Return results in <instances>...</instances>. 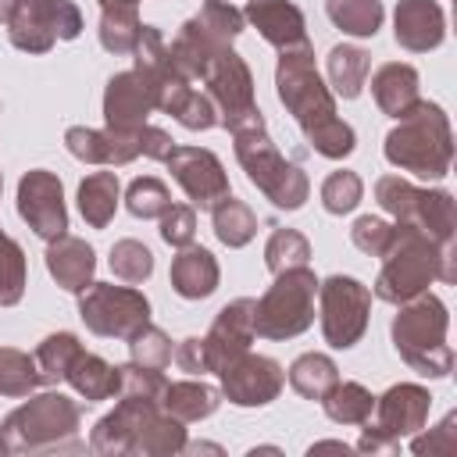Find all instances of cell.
<instances>
[{
    "label": "cell",
    "mask_w": 457,
    "mask_h": 457,
    "mask_svg": "<svg viewBox=\"0 0 457 457\" xmlns=\"http://www.w3.org/2000/svg\"><path fill=\"white\" fill-rule=\"evenodd\" d=\"M171 289L182 296V300H204L218 289V278H221V268L214 261V253L207 246H182L175 257H171Z\"/></svg>",
    "instance_id": "25"
},
{
    "label": "cell",
    "mask_w": 457,
    "mask_h": 457,
    "mask_svg": "<svg viewBox=\"0 0 457 457\" xmlns=\"http://www.w3.org/2000/svg\"><path fill=\"white\" fill-rule=\"evenodd\" d=\"M125 207H129L136 218L150 221V218H161V214L171 207V193H168V186H164L161 179L143 175V179H132V182H129V189H125Z\"/></svg>",
    "instance_id": "40"
},
{
    "label": "cell",
    "mask_w": 457,
    "mask_h": 457,
    "mask_svg": "<svg viewBox=\"0 0 457 457\" xmlns=\"http://www.w3.org/2000/svg\"><path fill=\"white\" fill-rule=\"evenodd\" d=\"M221 403V389L207 386V382H196V378H182V382H168L164 386V396H161V407L179 418L182 425L189 421H204L218 411Z\"/></svg>",
    "instance_id": "28"
},
{
    "label": "cell",
    "mask_w": 457,
    "mask_h": 457,
    "mask_svg": "<svg viewBox=\"0 0 457 457\" xmlns=\"http://www.w3.org/2000/svg\"><path fill=\"white\" fill-rule=\"evenodd\" d=\"M171 339L157 328V325H143L132 339H129V357H132V364H143V368H157V371H164L168 364H171Z\"/></svg>",
    "instance_id": "43"
},
{
    "label": "cell",
    "mask_w": 457,
    "mask_h": 457,
    "mask_svg": "<svg viewBox=\"0 0 457 457\" xmlns=\"http://www.w3.org/2000/svg\"><path fill=\"white\" fill-rule=\"evenodd\" d=\"M161 411L157 400H143V396H121V403L104 414L96 425H93V436H89V450L100 453V457H121V453H136V443H139V432L143 425Z\"/></svg>",
    "instance_id": "18"
},
{
    "label": "cell",
    "mask_w": 457,
    "mask_h": 457,
    "mask_svg": "<svg viewBox=\"0 0 457 457\" xmlns=\"http://www.w3.org/2000/svg\"><path fill=\"white\" fill-rule=\"evenodd\" d=\"M150 111H154V100H150V93H146V86L139 82L136 71L111 75V82L104 89V121H107V129H114V132L143 129Z\"/></svg>",
    "instance_id": "22"
},
{
    "label": "cell",
    "mask_w": 457,
    "mask_h": 457,
    "mask_svg": "<svg viewBox=\"0 0 457 457\" xmlns=\"http://www.w3.org/2000/svg\"><path fill=\"white\" fill-rule=\"evenodd\" d=\"M232 139H236V161L243 164L246 179L282 211H300L303 200L311 196V182L303 175L300 164L286 161L278 154V146L271 143L268 136V125H264V114L261 111H250L243 118H236L228 125Z\"/></svg>",
    "instance_id": "5"
},
{
    "label": "cell",
    "mask_w": 457,
    "mask_h": 457,
    "mask_svg": "<svg viewBox=\"0 0 457 457\" xmlns=\"http://www.w3.org/2000/svg\"><path fill=\"white\" fill-rule=\"evenodd\" d=\"M0 189H4V175H0Z\"/></svg>",
    "instance_id": "53"
},
{
    "label": "cell",
    "mask_w": 457,
    "mask_h": 457,
    "mask_svg": "<svg viewBox=\"0 0 457 457\" xmlns=\"http://www.w3.org/2000/svg\"><path fill=\"white\" fill-rule=\"evenodd\" d=\"M375 200L396 221L418 225L436 243H453L457 214H453V196L446 189H418L400 175H382L375 182Z\"/></svg>",
    "instance_id": "11"
},
{
    "label": "cell",
    "mask_w": 457,
    "mask_h": 457,
    "mask_svg": "<svg viewBox=\"0 0 457 457\" xmlns=\"http://www.w3.org/2000/svg\"><path fill=\"white\" fill-rule=\"evenodd\" d=\"M11 11H14V0H0V21H4V25H7Z\"/></svg>",
    "instance_id": "52"
},
{
    "label": "cell",
    "mask_w": 457,
    "mask_h": 457,
    "mask_svg": "<svg viewBox=\"0 0 457 457\" xmlns=\"http://www.w3.org/2000/svg\"><path fill=\"white\" fill-rule=\"evenodd\" d=\"M196 236V211L193 204H171L164 214H161V239L175 250L189 246Z\"/></svg>",
    "instance_id": "46"
},
{
    "label": "cell",
    "mask_w": 457,
    "mask_h": 457,
    "mask_svg": "<svg viewBox=\"0 0 457 457\" xmlns=\"http://www.w3.org/2000/svg\"><path fill=\"white\" fill-rule=\"evenodd\" d=\"M389 236H393V225L382 221V218H375V214H361V218L353 221V228H350L353 246H357L361 253H368V257H382Z\"/></svg>",
    "instance_id": "47"
},
{
    "label": "cell",
    "mask_w": 457,
    "mask_h": 457,
    "mask_svg": "<svg viewBox=\"0 0 457 457\" xmlns=\"http://www.w3.org/2000/svg\"><path fill=\"white\" fill-rule=\"evenodd\" d=\"M79 318L93 336L129 343L143 325H150V300L136 286L89 282L79 293Z\"/></svg>",
    "instance_id": "12"
},
{
    "label": "cell",
    "mask_w": 457,
    "mask_h": 457,
    "mask_svg": "<svg viewBox=\"0 0 457 457\" xmlns=\"http://www.w3.org/2000/svg\"><path fill=\"white\" fill-rule=\"evenodd\" d=\"M79 353H82V343H79L75 332H54V336H46L39 343V350L32 357H36V364L43 371V382L54 386V382H64V375H68V368L75 364Z\"/></svg>",
    "instance_id": "37"
},
{
    "label": "cell",
    "mask_w": 457,
    "mask_h": 457,
    "mask_svg": "<svg viewBox=\"0 0 457 457\" xmlns=\"http://www.w3.org/2000/svg\"><path fill=\"white\" fill-rule=\"evenodd\" d=\"M318 300H321V336L336 350H350L371 314V289L353 278V275H328L318 282Z\"/></svg>",
    "instance_id": "14"
},
{
    "label": "cell",
    "mask_w": 457,
    "mask_h": 457,
    "mask_svg": "<svg viewBox=\"0 0 457 457\" xmlns=\"http://www.w3.org/2000/svg\"><path fill=\"white\" fill-rule=\"evenodd\" d=\"M325 14L339 32L357 36V39L375 36L386 18L382 0H325Z\"/></svg>",
    "instance_id": "32"
},
{
    "label": "cell",
    "mask_w": 457,
    "mask_h": 457,
    "mask_svg": "<svg viewBox=\"0 0 457 457\" xmlns=\"http://www.w3.org/2000/svg\"><path fill=\"white\" fill-rule=\"evenodd\" d=\"M364 196V182L357 171H332L325 182H321V204L328 214H350Z\"/></svg>",
    "instance_id": "42"
},
{
    "label": "cell",
    "mask_w": 457,
    "mask_h": 457,
    "mask_svg": "<svg viewBox=\"0 0 457 457\" xmlns=\"http://www.w3.org/2000/svg\"><path fill=\"white\" fill-rule=\"evenodd\" d=\"M243 18L275 46V50H293L307 43V21L296 4L289 0H246Z\"/></svg>",
    "instance_id": "23"
},
{
    "label": "cell",
    "mask_w": 457,
    "mask_h": 457,
    "mask_svg": "<svg viewBox=\"0 0 457 457\" xmlns=\"http://www.w3.org/2000/svg\"><path fill=\"white\" fill-rule=\"evenodd\" d=\"M336 382H339V368L328 353H300L289 364V386L303 400H321Z\"/></svg>",
    "instance_id": "34"
},
{
    "label": "cell",
    "mask_w": 457,
    "mask_h": 457,
    "mask_svg": "<svg viewBox=\"0 0 457 457\" xmlns=\"http://www.w3.org/2000/svg\"><path fill=\"white\" fill-rule=\"evenodd\" d=\"M411 450L414 453H453L457 450V414H446L436 425V432H428V436H418L414 432Z\"/></svg>",
    "instance_id": "48"
},
{
    "label": "cell",
    "mask_w": 457,
    "mask_h": 457,
    "mask_svg": "<svg viewBox=\"0 0 457 457\" xmlns=\"http://www.w3.org/2000/svg\"><path fill=\"white\" fill-rule=\"evenodd\" d=\"M132 71L139 75V82L146 86L154 111L171 114L179 125L193 129V132H207L218 125V111L211 104L207 93L193 89V79L175 64L164 36L157 25H143L139 39L132 46Z\"/></svg>",
    "instance_id": "3"
},
{
    "label": "cell",
    "mask_w": 457,
    "mask_h": 457,
    "mask_svg": "<svg viewBox=\"0 0 457 457\" xmlns=\"http://www.w3.org/2000/svg\"><path fill=\"white\" fill-rule=\"evenodd\" d=\"M371 71V54L350 43H339L328 50V82H332V96L343 100H357L364 89V79Z\"/></svg>",
    "instance_id": "30"
},
{
    "label": "cell",
    "mask_w": 457,
    "mask_h": 457,
    "mask_svg": "<svg viewBox=\"0 0 457 457\" xmlns=\"http://www.w3.org/2000/svg\"><path fill=\"white\" fill-rule=\"evenodd\" d=\"M46 271L54 275V282L68 293H82L89 282H93V271H96V253L86 239L79 236H57L50 239L46 246Z\"/></svg>",
    "instance_id": "24"
},
{
    "label": "cell",
    "mask_w": 457,
    "mask_h": 457,
    "mask_svg": "<svg viewBox=\"0 0 457 457\" xmlns=\"http://www.w3.org/2000/svg\"><path fill=\"white\" fill-rule=\"evenodd\" d=\"M82 403L64 393H39L14 407L0 425V453L79 450Z\"/></svg>",
    "instance_id": "7"
},
{
    "label": "cell",
    "mask_w": 457,
    "mask_h": 457,
    "mask_svg": "<svg viewBox=\"0 0 457 457\" xmlns=\"http://www.w3.org/2000/svg\"><path fill=\"white\" fill-rule=\"evenodd\" d=\"M386 161L418 179H443L453 161V132L450 118L439 104L418 100L386 136Z\"/></svg>",
    "instance_id": "6"
},
{
    "label": "cell",
    "mask_w": 457,
    "mask_h": 457,
    "mask_svg": "<svg viewBox=\"0 0 457 457\" xmlns=\"http://www.w3.org/2000/svg\"><path fill=\"white\" fill-rule=\"evenodd\" d=\"M371 96L382 114L403 118L421 96H418V71L403 61H389L371 75Z\"/></svg>",
    "instance_id": "26"
},
{
    "label": "cell",
    "mask_w": 457,
    "mask_h": 457,
    "mask_svg": "<svg viewBox=\"0 0 457 457\" xmlns=\"http://www.w3.org/2000/svg\"><path fill=\"white\" fill-rule=\"evenodd\" d=\"M211 36H218V39H225V43H232L239 32H243V25H246V18H243V11L239 7H232L228 0H204L200 4V14H193Z\"/></svg>",
    "instance_id": "44"
},
{
    "label": "cell",
    "mask_w": 457,
    "mask_h": 457,
    "mask_svg": "<svg viewBox=\"0 0 457 457\" xmlns=\"http://www.w3.org/2000/svg\"><path fill=\"white\" fill-rule=\"evenodd\" d=\"M171 179L186 189V196L193 200V207L211 211L221 196H228V175L225 164L218 161V154L204 150V146H175L164 157Z\"/></svg>",
    "instance_id": "17"
},
{
    "label": "cell",
    "mask_w": 457,
    "mask_h": 457,
    "mask_svg": "<svg viewBox=\"0 0 457 457\" xmlns=\"http://www.w3.org/2000/svg\"><path fill=\"white\" fill-rule=\"evenodd\" d=\"M218 378H221V396H228V403H236V407H264L286 386L282 364L264 353H250V350L232 357L218 371Z\"/></svg>",
    "instance_id": "16"
},
{
    "label": "cell",
    "mask_w": 457,
    "mask_h": 457,
    "mask_svg": "<svg viewBox=\"0 0 457 457\" xmlns=\"http://www.w3.org/2000/svg\"><path fill=\"white\" fill-rule=\"evenodd\" d=\"M393 36L411 54H428L446 36V14L436 0H400L393 11Z\"/></svg>",
    "instance_id": "21"
},
{
    "label": "cell",
    "mask_w": 457,
    "mask_h": 457,
    "mask_svg": "<svg viewBox=\"0 0 457 457\" xmlns=\"http://www.w3.org/2000/svg\"><path fill=\"white\" fill-rule=\"evenodd\" d=\"M364 425H368V421H364ZM357 450H361V453H396V450H400V439H393V436L378 432L375 425H368L364 436L357 439Z\"/></svg>",
    "instance_id": "50"
},
{
    "label": "cell",
    "mask_w": 457,
    "mask_h": 457,
    "mask_svg": "<svg viewBox=\"0 0 457 457\" xmlns=\"http://www.w3.org/2000/svg\"><path fill=\"white\" fill-rule=\"evenodd\" d=\"M250 343H253V300L239 296V300H232V303H225L218 311V318L211 321V328L204 336L207 371L218 375L232 357L250 350Z\"/></svg>",
    "instance_id": "19"
},
{
    "label": "cell",
    "mask_w": 457,
    "mask_h": 457,
    "mask_svg": "<svg viewBox=\"0 0 457 457\" xmlns=\"http://www.w3.org/2000/svg\"><path fill=\"white\" fill-rule=\"evenodd\" d=\"M171 57L175 64L193 79L207 86V96L214 104V111L221 114L218 121L228 129L236 118L257 111L253 100V75L246 68V61L232 50V43L211 36L196 18H189L179 36L171 39Z\"/></svg>",
    "instance_id": "2"
},
{
    "label": "cell",
    "mask_w": 457,
    "mask_h": 457,
    "mask_svg": "<svg viewBox=\"0 0 457 457\" xmlns=\"http://www.w3.org/2000/svg\"><path fill=\"white\" fill-rule=\"evenodd\" d=\"M321 450H339V453H346L350 446H346L343 439H325V443H314V446H311V453H321Z\"/></svg>",
    "instance_id": "51"
},
{
    "label": "cell",
    "mask_w": 457,
    "mask_h": 457,
    "mask_svg": "<svg viewBox=\"0 0 457 457\" xmlns=\"http://www.w3.org/2000/svg\"><path fill=\"white\" fill-rule=\"evenodd\" d=\"M139 4H100V46L114 57L132 54L139 39Z\"/></svg>",
    "instance_id": "31"
},
{
    "label": "cell",
    "mask_w": 457,
    "mask_h": 457,
    "mask_svg": "<svg viewBox=\"0 0 457 457\" xmlns=\"http://www.w3.org/2000/svg\"><path fill=\"white\" fill-rule=\"evenodd\" d=\"M436 278H443V282L457 278L453 243H436L418 225L396 221L393 236L386 243V253H382V271L375 278V296L400 307V303L428 293V286Z\"/></svg>",
    "instance_id": "4"
},
{
    "label": "cell",
    "mask_w": 457,
    "mask_h": 457,
    "mask_svg": "<svg viewBox=\"0 0 457 457\" xmlns=\"http://www.w3.org/2000/svg\"><path fill=\"white\" fill-rule=\"evenodd\" d=\"M171 357H175V364H179L182 371H189V375H204V371H207L204 336H189V339H182V343H179V350H175Z\"/></svg>",
    "instance_id": "49"
},
{
    "label": "cell",
    "mask_w": 457,
    "mask_h": 457,
    "mask_svg": "<svg viewBox=\"0 0 457 457\" xmlns=\"http://www.w3.org/2000/svg\"><path fill=\"white\" fill-rule=\"evenodd\" d=\"M43 386V371L32 353L0 346V396H29Z\"/></svg>",
    "instance_id": "36"
},
{
    "label": "cell",
    "mask_w": 457,
    "mask_h": 457,
    "mask_svg": "<svg viewBox=\"0 0 457 457\" xmlns=\"http://www.w3.org/2000/svg\"><path fill=\"white\" fill-rule=\"evenodd\" d=\"M428 411H432V396L425 386L418 382H400V386H389L378 400H375V428L393 436V439H403V436H414L425 428L428 421Z\"/></svg>",
    "instance_id": "20"
},
{
    "label": "cell",
    "mask_w": 457,
    "mask_h": 457,
    "mask_svg": "<svg viewBox=\"0 0 457 457\" xmlns=\"http://www.w3.org/2000/svg\"><path fill=\"white\" fill-rule=\"evenodd\" d=\"M82 11L71 0H14L7 36L25 54H46L57 39H79Z\"/></svg>",
    "instance_id": "13"
},
{
    "label": "cell",
    "mask_w": 457,
    "mask_h": 457,
    "mask_svg": "<svg viewBox=\"0 0 457 457\" xmlns=\"http://www.w3.org/2000/svg\"><path fill=\"white\" fill-rule=\"evenodd\" d=\"M121 200V182L114 171H93L79 182V211L89 228H107Z\"/></svg>",
    "instance_id": "29"
},
{
    "label": "cell",
    "mask_w": 457,
    "mask_h": 457,
    "mask_svg": "<svg viewBox=\"0 0 457 457\" xmlns=\"http://www.w3.org/2000/svg\"><path fill=\"white\" fill-rule=\"evenodd\" d=\"M307 261H311V243H307L303 232H296V228H275L268 236V243H264V264H268L271 275H278L286 268H300Z\"/></svg>",
    "instance_id": "38"
},
{
    "label": "cell",
    "mask_w": 457,
    "mask_h": 457,
    "mask_svg": "<svg viewBox=\"0 0 457 457\" xmlns=\"http://www.w3.org/2000/svg\"><path fill=\"white\" fill-rule=\"evenodd\" d=\"M18 214L39 239H57L68 232V207H64V186L54 171L32 168L18 182Z\"/></svg>",
    "instance_id": "15"
},
{
    "label": "cell",
    "mask_w": 457,
    "mask_h": 457,
    "mask_svg": "<svg viewBox=\"0 0 457 457\" xmlns=\"http://www.w3.org/2000/svg\"><path fill=\"white\" fill-rule=\"evenodd\" d=\"M446 328H450L446 303L436 293H421L400 303V314L393 318V346L418 375L443 378L453 371V350L446 343Z\"/></svg>",
    "instance_id": "8"
},
{
    "label": "cell",
    "mask_w": 457,
    "mask_h": 457,
    "mask_svg": "<svg viewBox=\"0 0 457 457\" xmlns=\"http://www.w3.org/2000/svg\"><path fill=\"white\" fill-rule=\"evenodd\" d=\"M275 93L282 100V107L296 118V125L303 129L307 143L328 157V161H343L346 154H353L357 146V136L353 129L336 114V96L332 89L325 86V79L318 75V64H314V50L303 43V46H293V50H282L278 57V68H275Z\"/></svg>",
    "instance_id": "1"
},
{
    "label": "cell",
    "mask_w": 457,
    "mask_h": 457,
    "mask_svg": "<svg viewBox=\"0 0 457 457\" xmlns=\"http://www.w3.org/2000/svg\"><path fill=\"white\" fill-rule=\"evenodd\" d=\"M64 143H68L71 157H79L82 164H114V168H121L136 157L164 161L175 150V139L157 125H143V129H132V132L71 125L64 132Z\"/></svg>",
    "instance_id": "10"
},
{
    "label": "cell",
    "mask_w": 457,
    "mask_h": 457,
    "mask_svg": "<svg viewBox=\"0 0 457 457\" xmlns=\"http://www.w3.org/2000/svg\"><path fill=\"white\" fill-rule=\"evenodd\" d=\"M211 221H214V236H218L225 246H232V250L246 246V243L257 236V214H253L243 200H236L232 193L221 196V200L211 207Z\"/></svg>",
    "instance_id": "33"
},
{
    "label": "cell",
    "mask_w": 457,
    "mask_h": 457,
    "mask_svg": "<svg viewBox=\"0 0 457 457\" xmlns=\"http://www.w3.org/2000/svg\"><path fill=\"white\" fill-rule=\"evenodd\" d=\"M318 275L300 264L275 275L271 289L253 300V336L261 339H293L314 325Z\"/></svg>",
    "instance_id": "9"
},
{
    "label": "cell",
    "mask_w": 457,
    "mask_h": 457,
    "mask_svg": "<svg viewBox=\"0 0 457 457\" xmlns=\"http://www.w3.org/2000/svg\"><path fill=\"white\" fill-rule=\"evenodd\" d=\"M64 382H68L82 400H111V396H118V389H121V371H118V364L104 361L100 353L82 350V353L75 357V364L68 368Z\"/></svg>",
    "instance_id": "27"
},
{
    "label": "cell",
    "mask_w": 457,
    "mask_h": 457,
    "mask_svg": "<svg viewBox=\"0 0 457 457\" xmlns=\"http://www.w3.org/2000/svg\"><path fill=\"white\" fill-rule=\"evenodd\" d=\"M111 271L129 286L146 282L154 275V253L139 239H118L111 246Z\"/></svg>",
    "instance_id": "41"
},
{
    "label": "cell",
    "mask_w": 457,
    "mask_h": 457,
    "mask_svg": "<svg viewBox=\"0 0 457 457\" xmlns=\"http://www.w3.org/2000/svg\"><path fill=\"white\" fill-rule=\"evenodd\" d=\"M118 371H121V389H118V396H143V400H157L161 403V396H164V386H168V378L157 371V368H143V364H118Z\"/></svg>",
    "instance_id": "45"
},
{
    "label": "cell",
    "mask_w": 457,
    "mask_h": 457,
    "mask_svg": "<svg viewBox=\"0 0 457 457\" xmlns=\"http://www.w3.org/2000/svg\"><path fill=\"white\" fill-rule=\"evenodd\" d=\"M29 268H25V250L0 232V307H14L25 296Z\"/></svg>",
    "instance_id": "39"
},
{
    "label": "cell",
    "mask_w": 457,
    "mask_h": 457,
    "mask_svg": "<svg viewBox=\"0 0 457 457\" xmlns=\"http://www.w3.org/2000/svg\"><path fill=\"white\" fill-rule=\"evenodd\" d=\"M321 407L336 425H364L375 411V396L361 382H336L321 396Z\"/></svg>",
    "instance_id": "35"
}]
</instances>
